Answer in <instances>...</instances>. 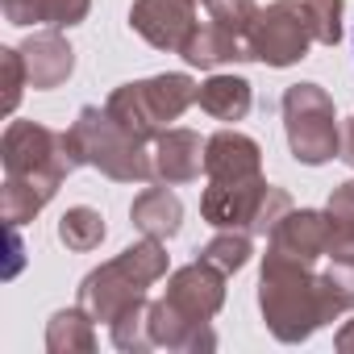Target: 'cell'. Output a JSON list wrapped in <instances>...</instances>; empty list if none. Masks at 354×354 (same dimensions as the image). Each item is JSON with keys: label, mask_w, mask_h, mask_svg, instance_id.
I'll list each match as a JSON object with an SVG mask.
<instances>
[{"label": "cell", "mask_w": 354, "mask_h": 354, "mask_svg": "<svg viewBox=\"0 0 354 354\" xmlns=\"http://www.w3.org/2000/svg\"><path fill=\"white\" fill-rule=\"evenodd\" d=\"M259 308H263L271 337L283 346H300L317 329H325L342 317L337 304L329 300V288H325V275L317 271V263H304V259L271 250V246H267L263 271H259Z\"/></svg>", "instance_id": "6da1fadb"}, {"label": "cell", "mask_w": 354, "mask_h": 354, "mask_svg": "<svg viewBox=\"0 0 354 354\" xmlns=\"http://www.w3.org/2000/svg\"><path fill=\"white\" fill-rule=\"evenodd\" d=\"M221 304H225V271H217L213 263L196 259L171 271L162 300H150L154 350H184V354L217 350V333L209 321L221 313Z\"/></svg>", "instance_id": "7a4b0ae2"}, {"label": "cell", "mask_w": 354, "mask_h": 354, "mask_svg": "<svg viewBox=\"0 0 354 354\" xmlns=\"http://www.w3.org/2000/svg\"><path fill=\"white\" fill-rule=\"evenodd\" d=\"M71 162L75 167H96L100 175L117 184H146L154 180V158L142 138H133L109 109L84 104L71 129H63Z\"/></svg>", "instance_id": "3957f363"}, {"label": "cell", "mask_w": 354, "mask_h": 354, "mask_svg": "<svg viewBox=\"0 0 354 354\" xmlns=\"http://www.w3.org/2000/svg\"><path fill=\"white\" fill-rule=\"evenodd\" d=\"M162 275H167V246H162V238H142V242L125 246L117 259H109V263H100L96 271L84 275L80 304L92 313V321L113 325L121 313L142 304L150 283H158Z\"/></svg>", "instance_id": "277c9868"}, {"label": "cell", "mask_w": 354, "mask_h": 354, "mask_svg": "<svg viewBox=\"0 0 354 354\" xmlns=\"http://www.w3.org/2000/svg\"><path fill=\"white\" fill-rule=\"evenodd\" d=\"M196 80L184 71H167V75H150L138 84H121L113 88V96L104 100V109L146 146L171 129V121H180L192 104H196Z\"/></svg>", "instance_id": "5b68a950"}, {"label": "cell", "mask_w": 354, "mask_h": 354, "mask_svg": "<svg viewBox=\"0 0 354 354\" xmlns=\"http://www.w3.org/2000/svg\"><path fill=\"white\" fill-rule=\"evenodd\" d=\"M283 133L288 150L304 167H321L342 154V129L333 113V96L321 84H292L283 92Z\"/></svg>", "instance_id": "8992f818"}, {"label": "cell", "mask_w": 354, "mask_h": 354, "mask_svg": "<svg viewBox=\"0 0 354 354\" xmlns=\"http://www.w3.org/2000/svg\"><path fill=\"white\" fill-rule=\"evenodd\" d=\"M313 21L304 0H271L250 26V59L267 67H296L313 46Z\"/></svg>", "instance_id": "52a82bcc"}, {"label": "cell", "mask_w": 354, "mask_h": 354, "mask_svg": "<svg viewBox=\"0 0 354 354\" xmlns=\"http://www.w3.org/2000/svg\"><path fill=\"white\" fill-rule=\"evenodd\" d=\"M0 167L5 175H67L75 171L67 138L42 121H9L0 138Z\"/></svg>", "instance_id": "ba28073f"}, {"label": "cell", "mask_w": 354, "mask_h": 354, "mask_svg": "<svg viewBox=\"0 0 354 354\" xmlns=\"http://www.w3.org/2000/svg\"><path fill=\"white\" fill-rule=\"evenodd\" d=\"M196 9H201V0H133L129 30L138 38H146L154 50L180 55L196 30Z\"/></svg>", "instance_id": "9c48e42d"}, {"label": "cell", "mask_w": 354, "mask_h": 354, "mask_svg": "<svg viewBox=\"0 0 354 354\" xmlns=\"http://www.w3.org/2000/svg\"><path fill=\"white\" fill-rule=\"evenodd\" d=\"M267 192H271V184L263 175L259 180H238V184H213L209 180V188L201 196V217L213 230H254Z\"/></svg>", "instance_id": "30bf717a"}, {"label": "cell", "mask_w": 354, "mask_h": 354, "mask_svg": "<svg viewBox=\"0 0 354 354\" xmlns=\"http://www.w3.org/2000/svg\"><path fill=\"white\" fill-rule=\"evenodd\" d=\"M205 175L213 184L259 180V175H263V146L250 133L217 129L213 138H205Z\"/></svg>", "instance_id": "8fae6325"}, {"label": "cell", "mask_w": 354, "mask_h": 354, "mask_svg": "<svg viewBox=\"0 0 354 354\" xmlns=\"http://www.w3.org/2000/svg\"><path fill=\"white\" fill-rule=\"evenodd\" d=\"M150 158H154V180L180 188V184L201 180V171H205V142H201L196 129L171 125V129H162L150 142Z\"/></svg>", "instance_id": "7c38bea8"}, {"label": "cell", "mask_w": 354, "mask_h": 354, "mask_svg": "<svg viewBox=\"0 0 354 354\" xmlns=\"http://www.w3.org/2000/svg\"><path fill=\"white\" fill-rule=\"evenodd\" d=\"M21 59H26V75H30V88L34 92H50V88H63L75 71V50L71 42L59 34V30H42V34H30L21 46Z\"/></svg>", "instance_id": "4fadbf2b"}, {"label": "cell", "mask_w": 354, "mask_h": 354, "mask_svg": "<svg viewBox=\"0 0 354 354\" xmlns=\"http://www.w3.org/2000/svg\"><path fill=\"white\" fill-rule=\"evenodd\" d=\"M267 246L283 250V254H296L304 263H321L325 246H329V217H325V209H292L271 230Z\"/></svg>", "instance_id": "5bb4252c"}, {"label": "cell", "mask_w": 354, "mask_h": 354, "mask_svg": "<svg viewBox=\"0 0 354 354\" xmlns=\"http://www.w3.org/2000/svg\"><path fill=\"white\" fill-rule=\"evenodd\" d=\"M59 188H63L59 175H5V184H0V217L9 225H26L59 196Z\"/></svg>", "instance_id": "9a60e30c"}, {"label": "cell", "mask_w": 354, "mask_h": 354, "mask_svg": "<svg viewBox=\"0 0 354 354\" xmlns=\"http://www.w3.org/2000/svg\"><path fill=\"white\" fill-rule=\"evenodd\" d=\"M180 55H184L192 67L213 71V67H225V63H246V59H250V42L238 38L234 30H225V26H217V21L209 17L205 26L196 21V30H192V38L184 42Z\"/></svg>", "instance_id": "2e32d148"}, {"label": "cell", "mask_w": 354, "mask_h": 354, "mask_svg": "<svg viewBox=\"0 0 354 354\" xmlns=\"http://www.w3.org/2000/svg\"><path fill=\"white\" fill-rule=\"evenodd\" d=\"M129 217H133V225L146 238H162L167 242V238L180 234V225H184V201L171 192V184H158V188H146V192L133 196Z\"/></svg>", "instance_id": "e0dca14e"}, {"label": "cell", "mask_w": 354, "mask_h": 354, "mask_svg": "<svg viewBox=\"0 0 354 354\" xmlns=\"http://www.w3.org/2000/svg\"><path fill=\"white\" fill-rule=\"evenodd\" d=\"M9 26H50V30H71L88 17L92 0H0Z\"/></svg>", "instance_id": "ac0fdd59"}, {"label": "cell", "mask_w": 354, "mask_h": 354, "mask_svg": "<svg viewBox=\"0 0 354 354\" xmlns=\"http://www.w3.org/2000/svg\"><path fill=\"white\" fill-rule=\"evenodd\" d=\"M196 104H201V113H209L213 121H242L246 113H250V104H254V92H250V80H242V75H209L201 88H196Z\"/></svg>", "instance_id": "d6986e66"}, {"label": "cell", "mask_w": 354, "mask_h": 354, "mask_svg": "<svg viewBox=\"0 0 354 354\" xmlns=\"http://www.w3.org/2000/svg\"><path fill=\"white\" fill-rule=\"evenodd\" d=\"M92 313L84 304L75 308H59L46 325V350L50 354H92L96 350V329H92Z\"/></svg>", "instance_id": "ffe728a7"}, {"label": "cell", "mask_w": 354, "mask_h": 354, "mask_svg": "<svg viewBox=\"0 0 354 354\" xmlns=\"http://www.w3.org/2000/svg\"><path fill=\"white\" fill-rule=\"evenodd\" d=\"M104 234H109V225H104L100 209H92V205H75L59 217V242L75 254H92L104 242Z\"/></svg>", "instance_id": "44dd1931"}, {"label": "cell", "mask_w": 354, "mask_h": 354, "mask_svg": "<svg viewBox=\"0 0 354 354\" xmlns=\"http://www.w3.org/2000/svg\"><path fill=\"white\" fill-rule=\"evenodd\" d=\"M250 254H254V246H250V230H221L213 242H205V246L196 250V259L213 263V267L225 271V275L242 271V267L250 263Z\"/></svg>", "instance_id": "7402d4cb"}, {"label": "cell", "mask_w": 354, "mask_h": 354, "mask_svg": "<svg viewBox=\"0 0 354 354\" xmlns=\"http://www.w3.org/2000/svg\"><path fill=\"white\" fill-rule=\"evenodd\" d=\"M109 333H113V346L125 350V354H146V350H154V342H150V300H142V304H133L129 313H121V317L109 325Z\"/></svg>", "instance_id": "603a6c76"}, {"label": "cell", "mask_w": 354, "mask_h": 354, "mask_svg": "<svg viewBox=\"0 0 354 354\" xmlns=\"http://www.w3.org/2000/svg\"><path fill=\"white\" fill-rule=\"evenodd\" d=\"M201 5L209 9V17H213L217 26H225V30H234L238 38L250 42V26H254V17H259V5H254V0H201Z\"/></svg>", "instance_id": "cb8c5ba5"}, {"label": "cell", "mask_w": 354, "mask_h": 354, "mask_svg": "<svg viewBox=\"0 0 354 354\" xmlns=\"http://www.w3.org/2000/svg\"><path fill=\"white\" fill-rule=\"evenodd\" d=\"M308 21H313V38L321 46H337L342 42V13H346V0H304Z\"/></svg>", "instance_id": "d4e9b609"}, {"label": "cell", "mask_w": 354, "mask_h": 354, "mask_svg": "<svg viewBox=\"0 0 354 354\" xmlns=\"http://www.w3.org/2000/svg\"><path fill=\"white\" fill-rule=\"evenodd\" d=\"M0 75H5V96H0V109H5V113H17L21 92L30 88L26 59H21V50H17V46H0Z\"/></svg>", "instance_id": "484cf974"}, {"label": "cell", "mask_w": 354, "mask_h": 354, "mask_svg": "<svg viewBox=\"0 0 354 354\" xmlns=\"http://www.w3.org/2000/svg\"><path fill=\"white\" fill-rule=\"evenodd\" d=\"M321 275H325V288L337 313H354V259H329Z\"/></svg>", "instance_id": "4316f807"}, {"label": "cell", "mask_w": 354, "mask_h": 354, "mask_svg": "<svg viewBox=\"0 0 354 354\" xmlns=\"http://www.w3.org/2000/svg\"><path fill=\"white\" fill-rule=\"evenodd\" d=\"M292 213V196L283 192V188H275L271 184V192H267V201H263V209H259V221H254V230L250 234H259V238H271V230L283 221Z\"/></svg>", "instance_id": "83f0119b"}, {"label": "cell", "mask_w": 354, "mask_h": 354, "mask_svg": "<svg viewBox=\"0 0 354 354\" xmlns=\"http://www.w3.org/2000/svg\"><path fill=\"white\" fill-rule=\"evenodd\" d=\"M325 213H329V221H346V225H354V180H346V184H337V188L329 192Z\"/></svg>", "instance_id": "f1b7e54d"}, {"label": "cell", "mask_w": 354, "mask_h": 354, "mask_svg": "<svg viewBox=\"0 0 354 354\" xmlns=\"http://www.w3.org/2000/svg\"><path fill=\"white\" fill-rule=\"evenodd\" d=\"M329 217V213H325ZM325 259H354V225L346 221H329V246Z\"/></svg>", "instance_id": "f546056e"}, {"label": "cell", "mask_w": 354, "mask_h": 354, "mask_svg": "<svg viewBox=\"0 0 354 354\" xmlns=\"http://www.w3.org/2000/svg\"><path fill=\"white\" fill-rule=\"evenodd\" d=\"M337 158L354 167V117H350V121L342 125V154H337Z\"/></svg>", "instance_id": "4dcf8cb0"}, {"label": "cell", "mask_w": 354, "mask_h": 354, "mask_svg": "<svg viewBox=\"0 0 354 354\" xmlns=\"http://www.w3.org/2000/svg\"><path fill=\"white\" fill-rule=\"evenodd\" d=\"M333 346H337V354H354V321H346V325L337 329Z\"/></svg>", "instance_id": "1f68e13d"}]
</instances>
